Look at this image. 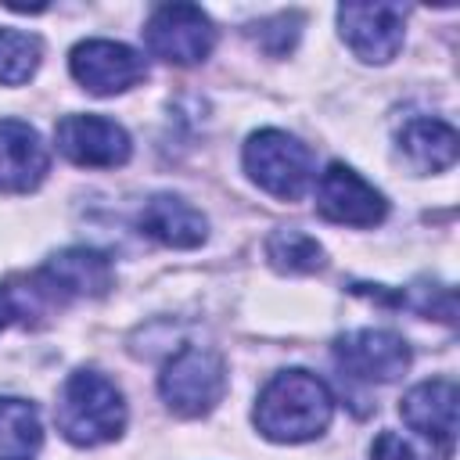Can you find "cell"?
<instances>
[{
    "instance_id": "277c9868",
    "label": "cell",
    "mask_w": 460,
    "mask_h": 460,
    "mask_svg": "<svg viewBox=\"0 0 460 460\" xmlns=\"http://www.w3.org/2000/svg\"><path fill=\"white\" fill-rule=\"evenodd\" d=\"M244 172L266 194L298 201L313 183V151L284 129H259L244 144Z\"/></svg>"
},
{
    "instance_id": "30bf717a",
    "label": "cell",
    "mask_w": 460,
    "mask_h": 460,
    "mask_svg": "<svg viewBox=\"0 0 460 460\" xmlns=\"http://www.w3.org/2000/svg\"><path fill=\"white\" fill-rule=\"evenodd\" d=\"M54 140L68 162L86 169H115L133 155L129 133L104 115H65L54 129Z\"/></svg>"
},
{
    "instance_id": "8992f818",
    "label": "cell",
    "mask_w": 460,
    "mask_h": 460,
    "mask_svg": "<svg viewBox=\"0 0 460 460\" xmlns=\"http://www.w3.org/2000/svg\"><path fill=\"white\" fill-rule=\"evenodd\" d=\"M410 345L395 331L381 327H363L349 331L334 341V363L341 367L345 377L367 381V385H388L410 367Z\"/></svg>"
},
{
    "instance_id": "9c48e42d",
    "label": "cell",
    "mask_w": 460,
    "mask_h": 460,
    "mask_svg": "<svg viewBox=\"0 0 460 460\" xmlns=\"http://www.w3.org/2000/svg\"><path fill=\"white\" fill-rule=\"evenodd\" d=\"M316 212L341 226H377L388 216V201L352 165L331 162L316 180Z\"/></svg>"
},
{
    "instance_id": "ac0fdd59",
    "label": "cell",
    "mask_w": 460,
    "mask_h": 460,
    "mask_svg": "<svg viewBox=\"0 0 460 460\" xmlns=\"http://www.w3.org/2000/svg\"><path fill=\"white\" fill-rule=\"evenodd\" d=\"M43 58V43L36 32L22 29H0V83L4 86H22L36 75Z\"/></svg>"
},
{
    "instance_id": "4fadbf2b",
    "label": "cell",
    "mask_w": 460,
    "mask_h": 460,
    "mask_svg": "<svg viewBox=\"0 0 460 460\" xmlns=\"http://www.w3.org/2000/svg\"><path fill=\"white\" fill-rule=\"evenodd\" d=\"M50 169L47 144L22 119H0V194H29Z\"/></svg>"
},
{
    "instance_id": "7c38bea8",
    "label": "cell",
    "mask_w": 460,
    "mask_h": 460,
    "mask_svg": "<svg viewBox=\"0 0 460 460\" xmlns=\"http://www.w3.org/2000/svg\"><path fill=\"white\" fill-rule=\"evenodd\" d=\"M456 381L449 377H431V381H420L413 385L402 402H399V413L402 420L431 442V449L446 460L453 453V442H456Z\"/></svg>"
},
{
    "instance_id": "2e32d148",
    "label": "cell",
    "mask_w": 460,
    "mask_h": 460,
    "mask_svg": "<svg viewBox=\"0 0 460 460\" xmlns=\"http://www.w3.org/2000/svg\"><path fill=\"white\" fill-rule=\"evenodd\" d=\"M43 446L40 410L29 399L0 395V460H36Z\"/></svg>"
},
{
    "instance_id": "44dd1931",
    "label": "cell",
    "mask_w": 460,
    "mask_h": 460,
    "mask_svg": "<svg viewBox=\"0 0 460 460\" xmlns=\"http://www.w3.org/2000/svg\"><path fill=\"white\" fill-rule=\"evenodd\" d=\"M18 316H22V298L14 295V288L0 284V331H4V327H11Z\"/></svg>"
},
{
    "instance_id": "ffe728a7",
    "label": "cell",
    "mask_w": 460,
    "mask_h": 460,
    "mask_svg": "<svg viewBox=\"0 0 460 460\" xmlns=\"http://www.w3.org/2000/svg\"><path fill=\"white\" fill-rule=\"evenodd\" d=\"M370 460H420V456L399 431H381L370 446Z\"/></svg>"
},
{
    "instance_id": "d6986e66",
    "label": "cell",
    "mask_w": 460,
    "mask_h": 460,
    "mask_svg": "<svg viewBox=\"0 0 460 460\" xmlns=\"http://www.w3.org/2000/svg\"><path fill=\"white\" fill-rule=\"evenodd\" d=\"M248 36H252L266 54L280 58V54H288V50L295 47V40H298V14H277V18H266V22L252 25Z\"/></svg>"
},
{
    "instance_id": "9a60e30c",
    "label": "cell",
    "mask_w": 460,
    "mask_h": 460,
    "mask_svg": "<svg viewBox=\"0 0 460 460\" xmlns=\"http://www.w3.org/2000/svg\"><path fill=\"white\" fill-rule=\"evenodd\" d=\"M456 129L442 119H410L399 129V155L413 172H442L456 162Z\"/></svg>"
},
{
    "instance_id": "5b68a950",
    "label": "cell",
    "mask_w": 460,
    "mask_h": 460,
    "mask_svg": "<svg viewBox=\"0 0 460 460\" xmlns=\"http://www.w3.org/2000/svg\"><path fill=\"white\" fill-rule=\"evenodd\" d=\"M144 43L169 65H198L216 47L212 18L194 4H162L144 25Z\"/></svg>"
},
{
    "instance_id": "e0dca14e",
    "label": "cell",
    "mask_w": 460,
    "mask_h": 460,
    "mask_svg": "<svg viewBox=\"0 0 460 460\" xmlns=\"http://www.w3.org/2000/svg\"><path fill=\"white\" fill-rule=\"evenodd\" d=\"M266 259L280 273H316L327 262L323 244L316 237H309L305 230H298V226L273 230L266 237Z\"/></svg>"
},
{
    "instance_id": "ba28073f",
    "label": "cell",
    "mask_w": 460,
    "mask_h": 460,
    "mask_svg": "<svg viewBox=\"0 0 460 460\" xmlns=\"http://www.w3.org/2000/svg\"><path fill=\"white\" fill-rule=\"evenodd\" d=\"M338 32L359 61L385 65L402 47L406 7H399V4H341Z\"/></svg>"
},
{
    "instance_id": "5bb4252c",
    "label": "cell",
    "mask_w": 460,
    "mask_h": 460,
    "mask_svg": "<svg viewBox=\"0 0 460 460\" xmlns=\"http://www.w3.org/2000/svg\"><path fill=\"white\" fill-rule=\"evenodd\" d=\"M140 230L165 248H198L208 237V219L176 194H155L140 208Z\"/></svg>"
},
{
    "instance_id": "8fae6325",
    "label": "cell",
    "mask_w": 460,
    "mask_h": 460,
    "mask_svg": "<svg viewBox=\"0 0 460 460\" xmlns=\"http://www.w3.org/2000/svg\"><path fill=\"white\" fill-rule=\"evenodd\" d=\"M111 288V262L93 248H65L47 259L43 270L32 277V295L47 302L68 298H101Z\"/></svg>"
},
{
    "instance_id": "52a82bcc",
    "label": "cell",
    "mask_w": 460,
    "mask_h": 460,
    "mask_svg": "<svg viewBox=\"0 0 460 460\" xmlns=\"http://www.w3.org/2000/svg\"><path fill=\"white\" fill-rule=\"evenodd\" d=\"M68 68H72L75 83L86 93H97V97L126 93L137 83H144V75H147L144 58L133 47L115 43V40H83V43H75L72 58H68Z\"/></svg>"
},
{
    "instance_id": "3957f363",
    "label": "cell",
    "mask_w": 460,
    "mask_h": 460,
    "mask_svg": "<svg viewBox=\"0 0 460 460\" xmlns=\"http://www.w3.org/2000/svg\"><path fill=\"white\" fill-rule=\"evenodd\" d=\"M226 392V363L216 349L183 345L158 374V395L176 417H205Z\"/></svg>"
},
{
    "instance_id": "6da1fadb",
    "label": "cell",
    "mask_w": 460,
    "mask_h": 460,
    "mask_svg": "<svg viewBox=\"0 0 460 460\" xmlns=\"http://www.w3.org/2000/svg\"><path fill=\"white\" fill-rule=\"evenodd\" d=\"M334 417L331 388L309 370L273 374L255 399V428L270 442H309L327 431Z\"/></svg>"
},
{
    "instance_id": "7a4b0ae2",
    "label": "cell",
    "mask_w": 460,
    "mask_h": 460,
    "mask_svg": "<svg viewBox=\"0 0 460 460\" xmlns=\"http://www.w3.org/2000/svg\"><path fill=\"white\" fill-rule=\"evenodd\" d=\"M54 420L72 446H104L126 431V399L115 381H108L101 370L83 367L61 385Z\"/></svg>"
}]
</instances>
